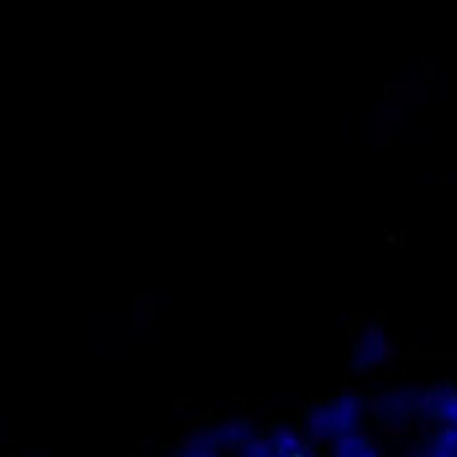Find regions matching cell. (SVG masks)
<instances>
[{"mask_svg":"<svg viewBox=\"0 0 457 457\" xmlns=\"http://www.w3.org/2000/svg\"><path fill=\"white\" fill-rule=\"evenodd\" d=\"M423 457H457V428L442 426L426 445Z\"/></svg>","mask_w":457,"mask_h":457,"instance_id":"8","label":"cell"},{"mask_svg":"<svg viewBox=\"0 0 457 457\" xmlns=\"http://www.w3.org/2000/svg\"><path fill=\"white\" fill-rule=\"evenodd\" d=\"M237 455L239 457H276L274 445H271V439L269 436H258V434H253L239 450H237Z\"/></svg>","mask_w":457,"mask_h":457,"instance_id":"9","label":"cell"},{"mask_svg":"<svg viewBox=\"0 0 457 457\" xmlns=\"http://www.w3.org/2000/svg\"><path fill=\"white\" fill-rule=\"evenodd\" d=\"M420 412L423 420H436L442 426L457 428V386L436 384L420 389Z\"/></svg>","mask_w":457,"mask_h":457,"instance_id":"4","label":"cell"},{"mask_svg":"<svg viewBox=\"0 0 457 457\" xmlns=\"http://www.w3.org/2000/svg\"><path fill=\"white\" fill-rule=\"evenodd\" d=\"M269 439L274 445L276 457H320L319 450H316V442L292 426H276L269 434Z\"/></svg>","mask_w":457,"mask_h":457,"instance_id":"5","label":"cell"},{"mask_svg":"<svg viewBox=\"0 0 457 457\" xmlns=\"http://www.w3.org/2000/svg\"><path fill=\"white\" fill-rule=\"evenodd\" d=\"M366 403L355 392H342L326 403L313 405L305 415V434L316 445H334L361 431Z\"/></svg>","mask_w":457,"mask_h":457,"instance_id":"1","label":"cell"},{"mask_svg":"<svg viewBox=\"0 0 457 457\" xmlns=\"http://www.w3.org/2000/svg\"><path fill=\"white\" fill-rule=\"evenodd\" d=\"M370 411L376 412L378 420L392 426H405L411 420H423L420 412V389L418 386H400L378 395L370 403Z\"/></svg>","mask_w":457,"mask_h":457,"instance_id":"3","label":"cell"},{"mask_svg":"<svg viewBox=\"0 0 457 457\" xmlns=\"http://www.w3.org/2000/svg\"><path fill=\"white\" fill-rule=\"evenodd\" d=\"M255 431H253V426L247 423V420H224V423H219V426H213V428H208V431H203L200 436L208 442V445H213L216 450H239L250 436H253Z\"/></svg>","mask_w":457,"mask_h":457,"instance_id":"6","label":"cell"},{"mask_svg":"<svg viewBox=\"0 0 457 457\" xmlns=\"http://www.w3.org/2000/svg\"><path fill=\"white\" fill-rule=\"evenodd\" d=\"M392 353H395L392 337L378 323H368L366 328L355 337V345L350 353V366L358 373H370V370L386 366Z\"/></svg>","mask_w":457,"mask_h":457,"instance_id":"2","label":"cell"},{"mask_svg":"<svg viewBox=\"0 0 457 457\" xmlns=\"http://www.w3.org/2000/svg\"><path fill=\"white\" fill-rule=\"evenodd\" d=\"M177 457H221V450H216L213 445H208V442L197 434Z\"/></svg>","mask_w":457,"mask_h":457,"instance_id":"10","label":"cell"},{"mask_svg":"<svg viewBox=\"0 0 457 457\" xmlns=\"http://www.w3.org/2000/svg\"><path fill=\"white\" fill-rule=\"evenodd\" d=\"M331 457H381V453L376 450V445L368 436L358 431V434H350V436L334 442Z\"/></svg>","mask_w":457,"mask_h":457,"instance_id":"7","label":"cell"}]
</instances>
